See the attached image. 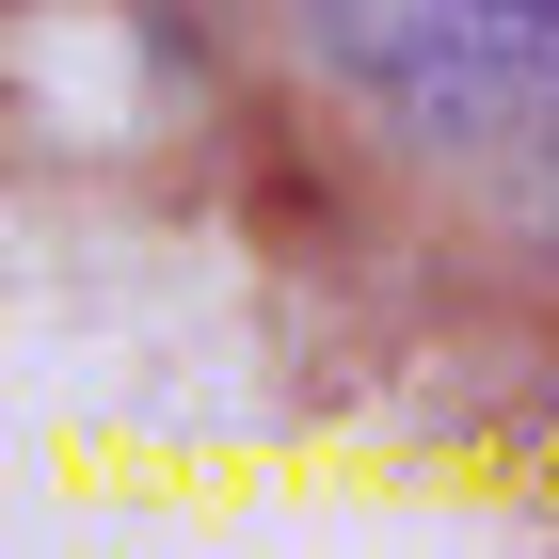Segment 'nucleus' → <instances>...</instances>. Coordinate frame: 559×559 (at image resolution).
Segmentation results:
<instances>
[{
    "label": "nucleus",
    "instance_id": "obj_1",
    "mask_svg": "<svg viewBox=\"0 0 559 559\" xmlns=\"http://www.w3.org/2000/svg\"><path fill=\"white\" fill-rule=\"evenodd\" d=\"M527 96H559V0H464L400 64V129L416 144H479V129H512Z\"/></svg>",
    "mask_w": 559,
    "mask_h": 559
},
{
    "label": "nucleus",
    "instance_id": "obj_2",
    "mask_svg": "<svg viewBox=\"0 0 559 559\" xmlns=\"http://www.w3.org/2000/svg\"><path fill=\"white\" fill-rule=\"evenodd\" d=\"M448 16H464V0H304V48H320V64H352V81H384V96H400V64H416V48L448 33Z\"/></svg>",
    "mask_w": 559,
    "mask_h": 559
},
{
    "label": "nucleus",
    "instance_id": "obj_3",
    "mask_svg": "<svg viewBox=\"0 0 559 559\" xmlns=\"http://www.w3.org/2000/svg\"><path fill=\"white\" fill-rule=\"evenodd\" d=\"M544 129H559V96H544Z\"/></svg>",
    "mask_w": 559,
    "mask_h": 559
}]
</instances>
